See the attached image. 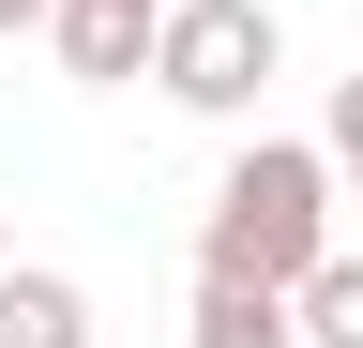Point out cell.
Instances as JSON below:
<instances>
[{
    "label": "cell",
    "mask_w": 363,
    "mask_h": 348,
    "mask_svg": "<svg viewBox=\"0 0 363 348\" xmlns=\"http://www.w3.org/2000/svg\"><path fill=\"white\" fill-rule=\"evenodd\" d=\"M333 197H348V167L318 152V137H257V152H227V182H212V228H197V273L303 288L318 257H333Z\"/></svg>",
    "instance_id": "6da1fadb"
},
{
    "label": "cell",
    "mask_w": 363,
    "mask_h": 348,
    "mask_svg": "<svg viewBox=\"0 0 363 348\" xmlns=\"http://www.w3.org/2000/svg\"><path fill=\"white\" fill-rule=\"evenodd\" d=\"M272 61H288V30H272V0H167V46H152V91L197 106V121H242L272 91Z\"/></svg>",
    "instance_id": "7a4b0ae2"
},
{
    "label": "cell",
    "mask_w": 363,
    "mask_h": 348,
    "mask_svg": "<svg viewBox=\"0 0 363 348\" xmlns=\"http://www.w3.org/2000/svg\"><path fill=\"white\" fill-rule=\"evenodd\" d=\"M61 76H91V91H121V76H152V46H167V0H61Z\"/></svg>",
    "instance_id": "3957f363"
},
{
    "label": "cell",
    "mask_w": 363,
    "mask_h": 348,
    "mask_svg": "<svg viewBox=\"0 0 363 348\" xmlns=\"http://www.w3.org/2000/svg\"><path fill=\"white\" fill-rule=\"evenodd\" d=\"M182 348H303V303L288 288H242V273H197V333Z\"/></svg>",
    "instance_id": "277c9868"
},
{
    "label": "cell",
    "mask_w": 363,
    "mask_h": 348,
    "mask_svg": "<svg viewBox=\"0 0 363 348\" xmlns=\"http://www.w3.org/2000/svg\"><path fill=\"white\" fill-rule=\"evenodd\" d=\"M0 348H91V288L76 273H0Z\"/></svg>",
    "instance_id": "5b68a950"
},
{
    "label": "cell",
    "mask_w": 363,
    "mask_h": 348,
    "mask_svg": "<svg viewBox=\"0 0 363 348\" xmlns=\"http://www.w3.org/2000/svg\"><path fill=\"white\" fill-rule=\"evenodd\" d=\"M288 303H303V348H363V257H348V242L318 257V273H303Z\"/></svg>",
    "instance_id": "8992f818"
},
{
    "label": "cell",
    "mask_w": 363,
    "mask_h": 348,
    "mask_svg": "<svg viewBox=\"0 0 363 348\" xmlns=\"http://www.w3.org/2000/svg\"><path fill=\"white\" fill-rule=\"evenodd\" d=\"M318 152H333V167H348V197H363V76L333 91V121H318Z\"/></svg>",
    "instance_id": "52a82bcc"
},
{
    "label": "cell",
    "mask_w": 363,
    "mask_h": 348,
    "mask_svg": "<svg viewBox=\"0 0 363 348\" xmlns=\"http://www.w3.org/2000/svg\"><path fill=\"white\" fill-rule=\"evenodd\" d=\"M45 16H61V0H0V30H45Z\"/></svg>",
    "instance_id": "ba28073f"
},
{
    "label": "cell",
    "mask_w": 363,
    "mask_h": 348,
    "mask_svg": "<svg viewBox=\"0 0 363 348\" xmlns=\"http://www.w3.org/2000/svg\"><path fill=\"white\" fill-rule=\"evenodd\" d=\"M0 273H16V212H0Z\"/></svg>",
    "instance_id": "9c48e42d"
}]
</instances>
